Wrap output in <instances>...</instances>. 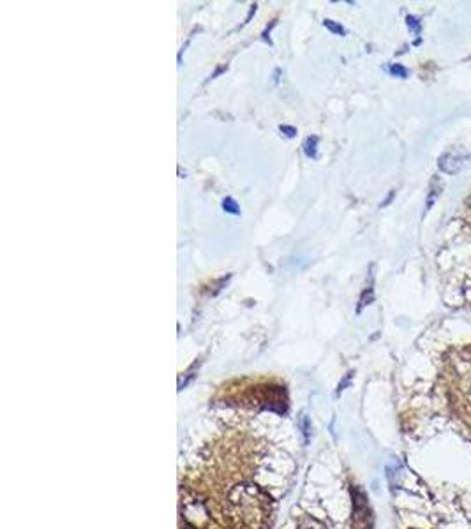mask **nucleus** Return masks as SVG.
<instances>
[{
	"instance_id": "1",
	"label": "nucleus",
	"mask_w": 471,
	"mask_h": 529,
	"mask_svg": "<svg viewBox=\"0 0 471 529\" xmlns=\"http://www.w3.org/2000/svg\"><path fill=\"white\" fill-rule=\"evenodd\" d=\"M468 161H470V154L463 147H457L441 154L440 159H438V166L447 175H456V173H459L466 166Z\"/></svg>"
},
{
	"instance_id": "4",
	"label": "nucleus",
	"mask_w": 471,
	"mask_h": 529,
	"mask_svg": "<svg viewBox=\"0 0 471 529\" xmlns=\"http://www.w3.org/2000/svg\"><path fill=\"white\" fill-rule=\"evenodd\" d=\"M441 195V183L438 182V179H434L431 182V192H429V198H427V205H425V210H429L432 205H434V201H436L438 196Z\"/></svg>"
},
{
	"instance_id": "9",
	"label": "nucleus",
	"mask_w": 471,
	"mask_h": 529,
	"mask_svg": "<svg viewBox=\"0 0 471 529\" xmlns=\"http://www.w3.org/2000/svg\"><path fill=\"white\" fill-rule=\"evenodd\" d=\"M406 21H408V27L411 28L415 34H420V21H418V18H415V16H408Z\"/></svg>"
},
{
	"instance_id": "2",
	"label": "nucleus",
	"mask_w": 471,
	"mask_h": 529,
	"mask_svg": "<svg viewBox=\"0 0 471 529\" xmlns=\"http://www.w3.org/2000/svg\"><path fill=\"white\" fill-rule=\"evenodd\" d=\"M353 496V524L355 529H371L373 517H371V508L367 505V498L362 490L351 489Z\"/></svg>"
},
{
	"instance_id": "7",
	"label": "nucleus",
	"mask_w": 471,
	"mask_h": 529,
	"mask_svg": "<svg viewBox=\"0 0 471 529\" xmlns=\"http://www.w3.org/2000/svg\"><path fill=\"white\" fill-rule=\"evenodd\" d=\"M323 25L328 28V30L332 32V34H335V35H346V28H344L341 24H337V21H334V20H323Z\"/></svg>"
},
{
	"instance_id": "10",
	"label": "nucleus",
	"mask_w": 471,
	"mask_h": 529,
	"mask_svg": "<svg viewBox=\"0 0 471 529\" xmlns=\"http://www.w3.org/2000/svg\"><path fill=\"white\" fill-rule=\"evenodd\" d=\"M279 131L283 132V134H285V136H288V138L296 136V129H295V127H292V125H281Z\"/></svg>"
},
{
	"instance_id": "3",
	"label": "nucleus",
	"mask_w": 471,
	"mask_h": 529,
	"mask_svg": "<svg viewBox=\"0 0 471 529\" xmlns=\"http://www.w3.org/2000/svg\"><path fill=\"white\" fill-rule=\"evenodd\" d=\"M318 136H309L304 143V154L311 159H316L318 157Z\"/></svg>"
},
{
	"instance_id": "6",
	"label": "nucleus",
	"mask_w": 471,
	"mask_h": 529,
	"mask_svg": "<svg viewBox=\"0 0 471 529\" xmlns=\"http://www.w3.org/2000/svg\"><path fill=\"white\" fill-rule=\"evenodd\" d=\"M373 300H374V292H373V286H369V288L364 289L362 296H360V305H359V309H357V312L362 311V309L366 307V305H369Z\"/></svg>"
},
{
	"instance_id": "5",
	"label": "nucleus",
	"mask_w": 471,
	"mask_h": 529,
	"mask_svg": "<svg viewBox=\"0 0 471 529\" xmlns=\"http://www.w3.org/2000/svg\"><path fill=\"white\" fill-rule=\"evenodd\" d=\"M222 210H224L226 214L240 215V206H238V203L235 201L233 198H226L224 201H222Z\"/></svg>"
},
{
	"instance_id": "8",
	"label": "nucleus",
	"mask_w": 471,
	"mask_h": 529,
	"mask_svg": "<svg viewBox=\"0 0 471 529\" xmlns=\"http://www.w3.org/2000/svg\"><path fill=\"white\" fill-rule=\"evenodd\" d=\"M389 73L392 74V76H396V78H408V69L402 67L401 64H392V66L389 67Z\"/></svg>"
}]
</instances>
